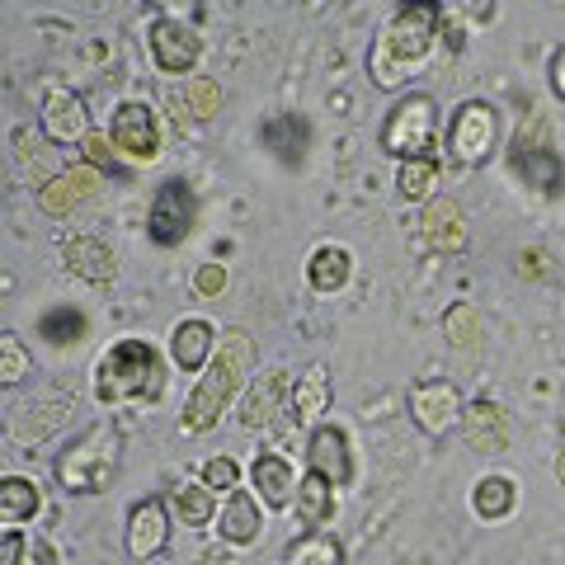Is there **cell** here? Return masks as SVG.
I'll use <instances>...</instances> for the list:
<instances>
[{"label":"cell","instance_id":"obj_1","mask_svg":"<svg viewBox=\"0 0 565 565\" xmlns=\"http://www.w3.org/2000/svg\"><path fill=\"white\" fill-rule=\"evenodd\" d=\"M444 43H448V10H438L434 0L401 6L392 20L377 29L373 47H367V76H373L377 90L396 95L434 66Z\"/></svg>","mask_w":565,"mask_h":565},{"label":"cell","instance_id":"obj_2","mask_svg":"<svg viewBox=\"0 0 565 565\" xmlns=\"http://www.w3.org/2000/svg\"><path fill=\"white\" fill-rule=\"evenodd\" d=\"M255 367V344L245 330H222V344H217V359L203 367V377L193 382V392L180 405V429L184 434H207L217 429L222 415L232 411L245 392V373Z\"/></svg>","mask_w":565,"mask_h":565},{"label":"cell","instance_id":"obj_3","mask_svg":"<svg viewBox=\"0 0 565 565\" xmlns=\"http://www.w3.org/2000/svg\"><path fill=\"white\" fill-rule=\"evenodd\" d=\"M166 353L156 349L151 340H114L109 349L99 353L90 386H95V401L104 411L114 405H151L166 396Z\"/></svg>","mask_w":565,"mask_h":565},{"label":"cell","instance_id":"obj_4","mask_svg":"<svg viewBox=\"0 0 565 565\" xmlns=\"http://www.w3.org/2000/svg\"><path fill=\"white\" fill-rule=\"evenodd\" d=\"M122 471V434L114 424H90L52 462V481L66 494H104Z\"/></svg>","mask_w":565,"mask_h":565},{"label":"cell","instance_id":"obj_5","mask_svg":"<svg viewBox=\"0 0 565 565\" xmlns=\"http://www.w3.org/2000/svg\"><path fill=\"white\" fill-rule=\"evenodd\" d=\"M377 141L396 166L419 161V156H438V147H444V109H438V99L424 90L396 95V104L382 118Z\"/></svg>","mask_w":565,"mask_h":565},{"label":"cell","instance_id":"obj_6","mask_svg":"<svg viewBox=\"0 0 565 565\" xmlns=\"http://www.w3.org/2000/svg\"><path fill=\"white\" fill-rule=\"evenodd\" d=\"M504 141V118L490 99H462L448 114L444 128V151L457 170H481Z\"/></svg>","mask_w":565,"mask_h":565},{"label":"cell","instance_id":"obj_7","mask_svg":"<svg viewBox=\"0 0 565 565\" xmlns=\"http://www.w3.org/2000/svg\"><path fill=\"white\" fill-rule=\"evenodd\" d=\"M109 141L128 166H151L166 147V122L147 99H122L109 114Z\"/></svg>","mask_w":565,"mask_h":565},{"label":"cell","instance_id":"obj_8","mask_svg":"<svg viewBox=\"0 0 565 565\" xmlns=\"http://www.w3.org/2000/svg\"><path fill=\"white\" fill-rule=\"evenodd\" d=\"M193 222H199V193L189 189V180H166L156 189L151 212H147V236L161 250H174L193 236Z\"/></svg>","mask_w":565,"mask_h":565},{"label":"cell","instance_id":"obj_9","mask_svg":"<svg viewBox=\"0 0 565 565\" xmlns=\"http://www.w3.org/2000/svg\"><path fill=\"white\" fill-rule=\"evenodd\" d=\"M282 411H292V377L282 367H259L236 401V424L245 434H264L282 419Z\"/></svg>","mask_w":565,"mask_h":565},{"label":"cell","instance_id":"obj_10","mask_svg":"<svg viewBox=\"0 0 565 565\" xmlns=\"http://www.w3.org/2000/svg\"><path fill=\"white\" fill-rule=\"evenodd\" d=\"M170 523L174 509L166 494H141V500L128 509V527H122V552H128L137 565L156 561L170 546Z\"/></svg>","mask_w":565,"mask_h":565},{"label":"cell","instance_id":"obj_11","mask_svg":"<svg viewBox=\"0 0 565 565\" xmlns=\"http://www.w3.org/2000/svg\"><path fill=\"white\" fill-rule=\"evenodd\" d=\"M307 471L326 476L334 490H349L359 481V452H353V438L344 424H316L307 434Z\"/></svg>","mask_w":565,"mask_h":565},{"label":"cell","instance_id":"obj_12","mask_svg":"<svg viewBox=\"0 0 565 565\" xmlns=\"http://www.w3.org/2000/svg\"><path fill=\"white\" fill-rule=\"evenodd\" d=\"M462 415H467V401L452 382L434 377V382H415L411 386V419L424 438H448L462 429Z\"/></svg>","mask_w":565,"mask_h":565},{"label":"cell","instance_id":"obj_13","mask_svg":"<svg viewBox=\"0 0 565 565\" xmlns=\"http://www.w3.org/2000/svg\"><path fill=\"white\" fill-rule=\"evenodd\" d=\"M147 47H151L156 71H166V76H189V71L203 62V33L184 20H174V14H161V20L151 24Z\"/></svg>","mask_w":565,"mask_h":565},{"label":"cell","instance_id":"obj_14","mask_svg":"<svg viewBox=\"0 0 565 565\" xmlns=\"http://www.w3.org/2000/svg\"><path fill=\"white\" fill-rule=\"evenodd\" d=\"M39 128L52 147H85L95 132H90V104H85L76 90H47L43 104H39Z\"/></svg>","mask_w":565,"mask_h":565},{"label":"cell","instance_id":"obj_15","mask_svg":"<svg viewBox=\"0 0 565 565\" xmlns=\"http://www.w3.org/2000/svg\"><path fill=\"white\" fill-rule=\"evenodd\" d=\"M62 264L81 282H90V288H109V282L118 278V269H122L118 250L104 236H95V232H71V236H62Z\"/></svg>","mask_w":565,"mask_h":565},{"label":"cell","instance_id":"obj_16","mask_svg":"<svg viewBox=\"0 0 565 565\" xmlns=\"http://www.w3.org/2000/svg\"><path fill=\"white\" fill-rule=\"evenodd\" d=\"M419 232H424V241H429L438 255H462L467 241H471L467 207L457 203L452 193H438V199H429V203H424V212H419Z\"/></svg>","mask_w":565,"mask_h":565},{"label":"cell","instance_id":"obj_17","mask_svg":"<svg viewBox=\"0 0 565 565\" xmlns=\"http://www.w3.org/2000/svg\"><path fill=\"white\" fill-rule=\"evenodd\" d=\"M297 486H302V471L292 467L288 452H259L250 462V490L259 494L264 509H274V514H282V509H292L297 500Z\"/></svg>","mask_w":565,"mask_h":565},{"label":"cell","instance_id":"obj_18","mask_svg":"<svg viewBox=\"0 0 565 565\" xmlns=\"http://www.w3.org/2000/svg\"><path fill=\"white\" fill-rule=\"evenodd\" d=\"M467 438V448L471 452H481V457H500L509 448V438H514V424H509V411L500 401H467V415H462V429H457Z\"/></svg>","mask_w":565,"mask_h":565},{"label":"cell","instance_id":"obj_19","mask_svg":"<svg viewBox=\"0 0 565 565\" xmlns=\"http://www.w3.org/2000/svg\"><path fill=\"white\" fill-rule=\"evenodd\" d=\"M509 170H514L533 193H546V199H556V193L565 189L561 156L552 147H542V141H527V137L509 141Z\"/></svg>","mask_w":565,"mask_h":565},{"label":"cell","instance_id":"obj_20","mask_svg":"<svg viewBox=\"0 0 565 565\" xmlns=\"http://www.w3.org/2000/svg\"><path fill=\"white\" fill-rule=\"evenodd\" d=\"M222 330L207 321V316H184L180 326L170 330V359L180 373H203V367L217 359Z\"/></svg>","mask_w":565,"mask_h":565},{"label":"cell","instance_id":"obj_21","mask_svg":"<svg viewBox=\"0 0 565 565\" xmlns=\"http://www.w3.org/2000/svg\"><path fill=\"white\" fill-rule=\"evenodd\" d=\"M217 537L226 546H236V552H245V546H255L264 537V504L255 490H232L222 500V514H217Z\"/></svg>","mask_w":565,"mask_h":565},{"label":"cell","instance_id":"obj_22","mask_svg":"<svg viewBox=\"0 0 565 565\" xmlns=\"http://www.w3.org/2000/svg\"><path fill=\"white\" fill-rule=\"evenodd\" d=\"M259 141H264V151H269L274 161L302 166L307 151H311V118L307 114H274V118H264Z\"/></svg>","mask_w":565,"mask_h":565},{"label":"cell","instance_id":"obj_23","mask_svg":"<svg viewBox=\"0 0 565 565\" xmlns=\"http://www.w3.org/2000/svg\"><path fill=\"white\" fill-rule=\"evenodd\" d=\"M334 504H340V490H334L326 476L302 471V486H297V500H292V514L307 533H326L334 523Z\"/></svg>","mask_w":565,"mask_h":565},{"label":"cell","instance_id":"obj_24","mask_svg":"<svg viewBox=\"0 0 565 565\" xmlns=\"http://www.w3.org/2000/svg\"><path fill=\"white\" fill-rule=\"evenodd\" d=\"M330 405H334L330 367L311 363L302 377H292V419H302V424H311V429H316V424H326Z\"/></svg>","mask_w":565,"mask_h":565},{"label":"cell","instance_id":"obj_25","mask_svg":"<svg viewBox=\"0 0 565 565\" xmlns=\"http://www.w3.org/2000/svg\"><path fill=\"white\" fill-rule=\"evenodd\" d=\"M349 278H353V255L344 250V245H334V241H321L316 250L307 255V282H311V292H340L349 288Z\"/></svg>","mask_w":565,"mask_h":565},{"label":"cell","instance_id":"obj_26","mask_svg":"<svg viewBox=\"0 0 565 565\" xmlns=\"http://www.w3.org/2000/svg\"><path fill=\"white\" fill-rule=\"evenodd\" d=\"M471 509H476V519H486V523L509 519L519 509V481L514 476H504V471L481 476V481L471 486Z\"/></svg>","mask_w":565,"mask_h":565},{"label":"cell","instance_id":"obj_27","mask_svg":"<svg viewBox=\"0 0 565 565\" xmlns=\"http://www.w3.org/2000/svg\"><path fill=\"white\" fill-rule=\"evenodd\" d=\"M170 509L180 527H207L222 514V494H212L203 481H180L170 490Z\"/></svg>","mask_w":565,"mask_h":565},{"label":"cell","instance_id":"obj_28","mask_svg":"<svg viewBox=\"0 0 565 565\" xmlns=\"http://www.w3.org/2000/svg\"><path fill=\"white\" fill-rule=\"evenodd\" d=\"M39 509H43V490L29 481V476H6L0 481V523L6 527H24L29 519H39Z\"/></svg>","mask_w":565,"mask_h":565},{"label":"cell","instance_id":"obj_29","mask_svg":"<svg viewBox=\"0 0 565 565\" xmlns=\"http://www.w3.org/2000/svg\"><path fill=\"white\" fill-rule=\"evenodd\" d=\"M438 180H444V161L438 156H419V161H401L396 166V193L405 203H429L438 199Z\"/></svg>","mask_w":565,"mask_h":565},{"label":"cell","instance_id":"obj_30","mask_svg":"<svg viewBox=\"0 0 565 565\" xmlns=\"http://www.w3.org/2000/svg\"><path fill=\"white\" fill-rule=\"evenodd\" d=\"M39 334L52 349H71V344H81L85 334H90V316H85L81 307H57V311H47L39 321Z\"/></svg>","mask_w":565,"mask_h":565},{"label":"cell","instance_id":"obj_31","mask_svg":"<svg viewBox=\"0 0 565 565\" xmlns=\"http://www.w3.org/2000/svg\"><path fill=\"white\" fill-rule=\"evenodd\" d=\"M282 565H344V546L334 533H302L288 546Z\"/></svg>","mask_w":565,"mask_h":565},{"label":"cell","instance_id":"obj_32","mask_svg":"<svg viewBox=\"0 0 565 565\" xmlns=\"http://www.w3.org/2000/svg\"><path fill=\"white\" fill-rule=\"evenodd\" d=\"M29 377H33V353H29V344L14 330H0V386L14 392V386H24Z\"/></svg>","mask_w":565,"mask_h":565},{"label":"cell","instance_id":"obj_33","mask_svg":"<svg viewBox=\"0 0 565 565\" xmlns=\"http://www.w3.org/2000/svg\"><path fill=\"white\" fill-rule=\"evenodd\" d=\"M241 462H236V457H226V452H217V457H207V462L199 467V481L212 490V494H222V500H226V494H232V490H241Z\"/></svg>","mask_w":565,"mask_h":565},{"label":"cell","instance_id":"obj_34","mask_svg":"<svg viewBox=\"0 0 565 565\" xmlns=\"http://www.w3.org/2000/svg\"><path fill=\"white\" fill-rule=\"evenodd\" d=\"M444 334H448L452 349H471L476 334H481V316H476V307L471 302H452L444 311Z\"/></svg>","mask_w":565,"mask_h":565},{"label":"cell","instance_id":"obj_35","mask_svg":"<svg viewBox=\"0 0 565 565\" xmlns=\"http://www.w3.org/2000/svg\"><path fill=\"white\" fill-rule=\"evenodd\" d=\"M81 156H85V166H90L95 174H109V180H122V174H132V166L114 151V141H109V137H99V132L85 141Z\"/></svg>","mask_w":565,"mask_h":565},{"label":"cell","instance_id":"obj_36","mask_svg":"<svg viewBox=\"0 0 565 565\" xmlns=\"http://www.w3.org/2000/svg\"><path fill=\"white\" fill-rule=\"evenodd\" d=\"M222 109V90H217V81H207V76H199L189 85V114L193 118H212Z\"/></svg>","mask_w":565,"mask_h":565},{"label":"cell","instance_id":"obj_37","mask_svg":"<svg viewBox=\"0 0 565 565\" xmlns=\"http://www.w3.org/2000/svg\"><path fill=\"white\" fill-rule=\"evenodd\" d=\"M193 292L199 297H222L226 292V264H199V274H193Z\"/></svg>","mask_w":565,"mask_h":565},{"label":"cell","instance_id":"obj_38","mask_svg":"<svg viewBox=\"0 0 565 565\" xmlns=\"http://www.w3.org/2000/svg\"><path fill=\"white\" fill-rule=\"evenodd\" d=\"M24 561H29L24 527H6V533H0V565H24Z\"/></svg>","mask_w":565,"mask_h":565},{"label":"cell","instance_id":"obj_39","mask_svg":"<svg viewBox=\"0 0 565 565\" xmlns=\"http://www.w3.org/2000/svg\"><path fill=\"white\" fill-rule=\"evenodd\" d=\"M546 85H552L556 99H565V43L552 52V62H546Z\"/></svg>","mask_w":565,"mask_h":565},{"label":"cell","instance_id":"obj_40","mask_svg":"<svg viewBox=\"0 0 565 565\" xmlns=\"http://www.w3.org/2000/svg\"><path fill=\"white\" fill-rule=\"evenodd\" d=\"M33 565H57V552H52V546L43 542V546H39V552H33Z\"/></svg>","mask_w":565,"mask_h":565}]
</instances>
